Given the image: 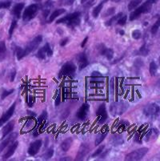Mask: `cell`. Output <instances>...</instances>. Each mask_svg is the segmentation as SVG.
<instances>
[{"label": "cell", "mask_w": 160, "mask_h": 161, "mask_svg": "<svg viewBox=\"0 0 160 161\" xmlns=\"http://www.w3.org/2000/svg\"><path fill=\"white\" fill-rule=\"evenodd\" d=\"M15 75H16L15 70H13L12 72H11V82H13L14 80V78H15Z\"/></svg>", "instance_id": "cell-45"}, {"label": "cell", "mask_w": 160, "mask_h": 161, "mask_svg": "<svg viewBox=\"0 0 160 161\" xmlns=\"http://www.w3.org/2000/svg\"><path fill=\"white\" fill-rule=\"evenodd\" d=\"M76 71V66L73 63L67 62L63 65L61 70L58 72V78H63L66 76H70L74 74Z\"/></svg>", "instance_id": "cell-5"}, {"label": "cell", "mask_w": 160, "mask_h": 161, "mask_svg": "<svg viewBox=\"0 0 160 161\" xmlns=\"http://www.w3.org/2000/svg\"><path fill=\"white\" fill-rule=\"evenodd\" d=\"M121 16H123V13H122V12L119 13V14H117L116 15L113 16L112 18L108 20V21L106 22L105 25H106V26H107V27H110V26H111V25H112L113 23H115V22H116L117 20H118L119 19L120 17H121Z\"/></svg>", "instance_id": "cell-24"}, {"label": "cell", "mask_w": 160, "mask_h": 161, "mask_svg": "<svg viewBox=\"0 0 160 161\" xmlns=\"http://www.w3.org/2000/svg\"><path fill=\"white\" fill-rule=\"evenodd\" d=\"M73 143L72 138H67L64 140L61 143V148L63 152H67L71 147V144Z\"/></svg>", "instance_id": "cell-21"}, {"label": "cell", "mask_w": 160, "mask_h": 161, "mask_svg": "<svg viewBox=\"0 0 160 161\" xmlns=\"http://www.w3.org/2000/svg\"><path fill=\"white\" fill-rule=\"evenodd\" d=\"M139 53H140L142 55H143V56H146V55H148L149 50H148L147 47H146V44H143V46L141 47L140 49H139Z\"/></svg>", "instance_id": "cell-31"}, {"label": "cell", "mask_w": 160, "mask_h": 161, "mask_svg": "<svg viewBox=\"0 0 160 161\" xmlns=\"http://www.w3.org/2000/svg\"><path fill=\"white\" fill-rule=\"evenodd\" d=\"M76 58H77L78 63H79V71L84 69L85 67H86V66H88V64H89L87 56H86V53H84V52H82V53L79 54Z\"/></svg>", "instance_id": "cell-15"}, {"label": "cell", "mask_w": 160, "mask_h": 161, "mask_svg": "<svg viewBox=\"0 0 160 161\" xmlns=\"http://www.w3.org/2000/svg\"><path fill=\"white\" fill-rule=\"evenodd\" d=\"M35 2H39V1H41V0H35Z\"/></svg>", "instance_id": "cell-51"}, {"label": "cell", "mask_w": 160, "mask_h": 161, "mask_svg": "<svg viewBox=\"0 0 160 161\" xmlns=\"http://www.w3.org/2000/svg\"><path fill=\"white\" fill-rule=\"evenodd\" d=\"M143 113L146 116L149 117V118H156L159 114V106L155 103H149V104L146 105V107L143 109Z\"/></svg>", "instance_id": "cell-6"}, {"label": "cell", "mask_w": 160, "mask_h": 161, "mask_svg": "<svg viewBox=\"0 0 160 161\" xmlns=\"http://www.w3.org/2000/svg\"><path fill=\"white\" fill-rule=\"evenodd\" d=\"M14 121H10L7 124V125H5L3 127L2 130V132H3V136H2V140H3L7 136H8L11 131L14 130Z\"/></svg>", "instance_id": "cell-18"}, {"label": "cell", "mask_w": 160, "mask_h": 161, "mask_svg": "<svg viewBox=\"0 0 160 161\" xmlns=\"http://www.w3.org/2000/svg\"><path fill=\"white\" fill-rule=\"evenodd\" d=\"M66 10L63 9V8H61V9H57V10H55V11H53L52 13L51 14V15H50V18H49V20H48V23H51V22H53L54 20L56 18H58V16H60L61 14H63V13H65Z\"/></svg>", "instance_id": "cell-20"}, {"label": "cell", "mask_w": 160, "mask_h": 161, "mask_svg": "<svg viewBox=\"0 0 160 161\" xmlns=\"http://www.w3.org/2000/svg\"><path fill=\"white\" fill-rule=\"evenodd\" d=\"M91 77L96 80V79H102L103 78V75H102L100 72H99V71H93V72L91 73Z\"/></svg>", "instance_id": "cell-39"}, {"label": "cell", "mask_w": 160, "mask_h": 161, "mask_svg": "<svg viewBox=\"0 0 160 161\" xmlns=\"http://www.w3.org/2000/svg\"><path fill=\"white\" fill-rule=\"evenodd\" d=\"M159 26H160V19H158L156 21V23L152 26V29H151V31H152V34L153 35H155V34L158 32V28H159Z\"/></svg>", "instance_id": "cell-30"}, {"label": "cell", "mask_w": 160, "mask_h": 161, "mask_svg": "<svg viewBox=\"0 0 160 161\" xmlns=\"http://www.w3.org/2000/svg\"><path fill=\"white\" fill-rule=\"evenodd\" d=\"M89 151H90V147L87 143H83L79 147V150L76 156V160H82L89 152Z\"/></svg>", "instance_id": "cell-16"}, {"label": "cell", "mask_w": 160, "mask_h": 161, "mask_svg": "<svg viewBox=\"0 0 160 161\" xmlns=\"http://www.w3.org/2000/svg\"><path fill=\"white\" fill-rule=\"evenodd\" d=\"M104 148H105V146H104V145L100 146V147H99V148L97 149V150L95 151V152H94L93 154H92V157H96V156H99V155H100L101 153H102V152H103Z\"/></svg>", "instance_id": "cell-38"}, {"label": "cell", "mask_w": 160, "mask_h": 161, "mask_svg": "<svg viewBox=\"0 0 160 161\" xmlns=\"http://www.w3.org/2000/svg\"><path fill=\"white\" fill-rule=\"evenodd\" d=\"M16 56H17L18 60H20L24 57V54H23V48L17 47L16 49Z\"/></svg>", "instance_id": "cell-32"}, {"label": "cell", "mask_w": 160, "mask_h": 161, "mask_svg": "<svg viewBox=\"0 0 160 161\" xmlns=\"http://www.w3.org/2000/svg\"><path fill=\"white\" fill-rule=\"evenodd\" d=\"M7 52V47L4 41L0 42V58H3L5 56V54Z\"/></svg>", "instance_id": "cell-29"}, {"label": "cell", "mask_w": 160, "mask_h": 161, "mask_svg": "<svg viewBox=\"0 0 160 161\" xmlns=\"http://www.w3.org/2000/svg\"><path fill=\"white\" fill-rule=\"evenodd\" d=\"M157 0H146L144 3H143L140 7H137L134 11H132L131 14H130V21H133L135 19H137L141 14H145V13H148L151 11L152 8V5L156 3Z\"/></svg>", "instance_id": "cell-1"}, {"label": "cell", "mask_w": 160, "mask_h": 161, "mask_svg": "<svg viewBox=\"0 0 160 161\" xmlns=\"http://www.w3.org/2000/svg\"><path fill=\"white\" fill-rule=\"evenodd\" d=\"M107 135H108V131H105L104 132H101L100 134H99L97 136L96 139H95V146L97 145H99L104 140V139L106 138L107 136Z\"/></svg>", "instance_id": "cell-23"}, {"label": "cell", "mask_w": 160, "mask_h": 161, "mask_svg": "<svg viewBox=\"0 0 160 161\" xmlns=\"http://www.w3.org/2000/svg\"><path fill=\"white\" fill-rule=\"evenodd\" d=\"M24 7H25V4L23 3H17L16 5H14V7H13L11 13L15 16L16 18L19 19L20 16H21V12L23 10V8H24Z\"/></svg>", "instance_id": "cell-19"}, {"label": "cell", "mask_w": 160, "mask_h": 161, "mask_svg": "<svg viewBox=\"0 0 160 161\" xmlns=\"http://www.w3.org/2000/svg\"><path fill=\"white\" fill-rule=\"evenodd\" d=\"M53 155H54V149L50 148L49 150L47 151L46 153L44 154L43 158L45 159H51V157H52Z\"/></svg>", "instance_id": "cell-36"}, {"label": "cell", "mask_w": 160, "mask_h": 161, "mask_svg": "<svg viewBox=\"0 0 160 161\" xmlns=\"http://www.w3.org/2000/svg\"><path fill=\"white\" fill-rule=\"evenodd\" d=\"M42 41V36H38L30 42L28 44L26 45V47L23 49V54H24V57L28 55L29 54L31 53L32 52H34L35 50H36L38 48V47L39 46Z\"/></svg>", "instance_id": "cell-7"}, {"label": "cell", "mask_w": 160, "mask_h": 161, "mask_svg": "<svg viewBox=\"0 0 160 161\" xmlns=\"http://www.w3.org/2000/svg\"><path fill=\"white\" fill-rule=\"evenodd\" d=\"M107 1H108V0H103V1H102L99 5L96 6V7L94 8L93 11H92V15H93L94 18H97V17L99 16V14H100L101 11L102 10V7H103L104 3H105Z\"/></svg>", "instance_id": "cell-22"}, {"label": "cell", "mask_w": 160, "mask_h": 161, "mask_svg": "<svg viewBox=\"0 0 160 161\" xmlns=\"http://www.w3.org/2000/svg\"><path fill=\"white\" fill-rule=\"evenodd\" d=\"M15 106H16V103H14L11 107H10V108H9V109L7 110V112H6L5 113L2 115V117L0 118V126H2L3 124H5V123H7V121H8L10 119H11V117L12 116L13 114H14V110H15Z\"/></svg>", "instance_id": "cell-11"}, {"label": "cell", "mask_w": 160, "mask_h": 161, "mask_svg": "<svg viewBox=\"0 0 160 161\" xmlns=\"http://www.w3.org/2000/svg\"><path fill=\"white\" fill-rule=\"evenodd\" d=\"M155 134L158 135V131L156 128H152V129L149 130L147 131V133H146V136H145V140L146 141H150L151 139L152 138V136H153V135L155 136Z\"/></svg>", "instance_id": "cell-25"}, {"label": "cell", "mask_w": 160, "mask_h": 161, "mask_svg": "<svg viewBox=\"0 0 160 161\" xmlns=\"http://www.w3.org/2000/svg\"><path fill=\"white\" fill-rule=\"evenodd\" d=\"M42 143L41 140H35V142H33V143L30 145V147H29L28 151H27L28 154L30 155V156H35V155L39 152V151L40 150L41 147H42Z\"/></svg>", "instance_id": "cell-12"}, {"label": "cell", "mask_w": 160, "mask_h": 161, "mask_svg": "<svg viewBox=\"0 0 160 161\" xmlns=\"http://www.w3.org/2000/svg\"><path fill=\"white\" fill-rule=\"evenodd\" d=\"M134 140L135 142H137V143H142V140H141L140 138V135H139V132H136Z\"/></svg>", "instance_id": "cell-43"}, {"label": "cell", "mask_w": 160, "mask_h": 161, "mask_svg": "<svg viewBox=\"0 0 160 161\" xmlns=\"http://www.w3.org/2000/svg\"><path fill=\"white\" fill-rule=\"evenodd\" d=\"M86 1H87V0H81V3H85L86 2Z\"/></svg>", "instance_id": "cell-50"}, {"label": "cell", "mask_w": 160, "mask_h": 161, "mask_svg": "<svg viewBox=\"0 0 160 161\" xmlns=\"http://www.w3.org/2000/svg\"><path fill=\"white\" fill-rule=\"evenodd\" d=\"M18 146H19V142H13L11 144V146L8 147V149H7V151L6 152L5 154L3 156V159H8V158L11 157V156H12L13 154L14 153V152H15V150L17 149Z\"/></svg>", "instance_id": "cell-17"}, {"label": "cell", "mask_w": 160, "mask_h": 161, "mask_svg": "<svg viewBox=\"0 0 160 161\" xmlns=\"http://www.w3.org/2000/svg\"><path fill=\"white\" fill-rule=\"evenodd\" d=\"M16 27H17V21L15 19H14L12 21V23H11L10 29H9V36H10V37H11V36L13 35V32H14Z\"/></svg>", "instance_id": "cell-33"}, {"label": "cell", "mask_w": 160, "mask_h": 161, "mask_svg": "<svg viewBox=\"0 0 160 161\" xmlns=\"http://www.w3.org/2000/svg\"><path fill=\"white\" fill-rule=\"evenodd\" d=\"M119 34L121 35V36H123V35L125 34V32H124V31L122 30V31H119Z\"/></svg>", "instance_id": "cell-49"}, {"label": "cell", "mask_w": 160, "mask_h": 161, "mask_svg": "<svg viewBox=\"0 0 160 161\" xmlns=\"http://www.w3.org/2000/svg\"><path fill=\"white\" fill-rule=\"evenodd\" d=\"M80 16H81V13L77 11V12L71 13V14H67V16H64L63 18L59 19L56 21L57 24L59 23H67L68 27H71V28H74L75 27L79 26L80 24Z\"/></svg>", "instance_id": "cell-2"}, {"label": "cell", "mask_w": 160, "mask_h": 161, "mask_svg": "<svg viewBox=\"0 0 160 161\" xmlns=\"http://www.w3.org/2000/svg\"><path fill=\"white\" fill-rule=\"evenodd\" d=\"M150 74H151V75L152 76H154L155 75V74L157 73V71H158V66H157V64H155L154 61H152L151 64H150Z\"/></svg>", "instance_id": "cell-28"}, {"label": "cell", "mask_w": 160, "mask_h": 161, "mask_svg": "<svg viewBox=\"0 0 160 161\" xmlns=\"http://www.w3.org/2000/svg\"><path fill=\"white\" fill-rule=\"evenodd\" d=\"M89 109H90V105H89V103H83L81 106V108L78 110L77 113H76V117L78 119H81V120H83L84 119H86Z\"/></svg>", "instance_id": "cell-13"}, {"label": "cell", "mask_w": 160, "mask_h": 161, "mask_svg": "<svg viewBox=\"0 0 160 161\" xmlns=\"http://www.w3.org/2000/svg\"><path fill=\"white\" fill-rule=\"evenodd\" d=\"M68 42H69V38H65V39H63V40H61V42H60V46L61 47L66 46Z\"/></svg>", "instance_id": "cell-44"}, {"label": "cell", "mask_w": 160, "mask_h": 161, "mask_svg": "<svg viewBox=\"0 0 160 161\" xmlns=\"http://www.w3.org/2000/svg\"><path fill=\"white\" fill-rule=\"evenodd\" d=\"M114 10H115V8H114V7H112V8H110V9H108V11H106L105 14H104V17H107V16H110V15H111V14H114Z\"/></svg>", "instance_id": "cell-41"}, {"label": "cell", "mask_w": 160, "mask_h": 161, "mask_svg": "<svg viewBox=\"0 0 160 161\" xmlns=\"http://www.w3.org/2000/svg\"><path fill=\"white\" fill-rule=\"evenodd\" d=\"M143 0H131L128 5V9L130 11H132V10H135V8H137L138 6L142 3Z\"/></svg>", "instance_id": "cell-27"}, {"label": "cell", "mask_w": 160, "mask_h": 161, "mask_svg": "<svg viewBox=\"0 0 160 161\" xmlns=\"http://www.w3.org/2000/svg\"><path fill=\"white\" fill-rule=\"evenodd\" d=\"M74 0H62V3L66 6H70L74 3Z\"/></svg>", "instance_id": "cell-42"}, {"label": "cell", "mask_w": 160, "mask_h": 161, "mask_svg": "<svg viewBox=\"0 0 160 161\" xmlns=\"http://www.w3.org/2000/svg\"><path fill=\"white\" fill-rule=\"evenodd\" d=\"M96 115L99 117V121L98 122L100 124H104L106 120L108 119V112H107V109H106L105 103H102V104L99 105V107L96 111Z\"/></svg>", "instance_id": "cell-8"}, {"label": "cell", "mask_w": 160, "mask_h": 161, "mask_svg": "<svg viewBox=\"0 0 160 161\" xmlns=\"http://www.w3.org/2000/svg\"><path fill=\"white\" fill-rule=\"evenodd\" d=\"M149 151L147 147H142V148H139L135 151H133L130 153H129L125 158V160L128 161H136L140 160L143 159Z\"/></svg>", "instance_id": "cell-3"}, {"label": "cell", "mask_w": 160, "mask_h": 161, "mask_svg": "<svg viewBox=\"0 0 160 161\" xmlns=\"http://www.w3.org/2000/svg\"><path fill=\"white\" fill-rule=\"evenodd\" d=\"M127 15H123L121 16L118 20H117V23H118L119 25L120 26H124L127 23Z\"/></svg>", "instance_id": "cell-37"}, {"label": "cell", "mask_w": 160, "mask_h": 161, "mask_svg": "<svg viewBox=\"0 0 160 161\" xmlns=\"http://www.w3.org/2000/svg\"><path fill=\"white\" fill-rule=\"evenodd\" d=\"M13 92H14V89H11V90H10V91H4V92L2 93L1 99H4L6 97H7L8 96H10L11 93H13Z\"/></svg>", "instance_id": "cell-40"}, {"label": "cell", "mask_w": 160, "mask_h": 161, "mask_svg": "<svg viewBox=\"0 0 160 161\" xmlns=\"http://www.w3.org/2000/svg\"><path fill=\"white\" fill-rule=\"evenodd\" d=\"M70 158H62V159H60V160H70Z\"/></svg>", "instance_id": "cell-48"}, {"label": "cell", "mask_w": 160, "mask_h": 161, "mask_svg": "<svg viewBox=\"0 0 160 161\" xmlns=\"http://www.w3.org/2000/svg\"><path fill=\"white\" fill-rule=\"evenodd\" d=\"M47 118V113L46 111H44V112L39 115V119H38V124H37V127H36V129H38L39 127H40L41 124H42L44 121H46Z\"/></svg>", "instance_id": "cell-26"}, {"label": "cell", "mask_w": 160, "mask_h": 161, "mask_svg": "<svg viewBox=\"0 0 160 161\" xmlns=\"http://www.w3.org/2000/svg\"><path fill=\"white\" fill-rule=\"evenodd\" d=\"M18 137V133H11V135H9L7 138L3 139V141L0 143V152H2L5 147H7L9 144L12 143L14 140H16V138Z\"/></svg>", "instance_id": "cell-14"}, {"label": "cell", "mask_w": 160, "mask_h": 161, "mask_svg": "<svg viewBox=\"0 0 160 161\" xmlns=\"http://www.w3.org/2000/svg\"><path fill=\"white\" fill-rule=\"evenodd\" d=\"M132 38L134 39H139L142 37V33L139 30H134L131 33Z\"/></svg>", "instance_id": "cell-34"}, {"label": "cell", "mask_w": 160, "mask_h": 161, "mask_svg": "<svg viewBox=\"0 0 160 161\" xmlns=\"http://www.w3.org/2000/svg\"><path fill=\"white\" fill-rule=\"evenodd\" d=\"M87 40H88V37L87 36H86V38H85L84 39H83V42H82V43H81V47H85V45H86V42H87Z\"/></svg>", "instance_id": "cell-46"}, {"label": "cell", "mask_w": 160, "mask_h": 161, "mask_svg": "<svg viewBox=\"0 0 160 161\" xmlns=\"http://www.w3.org/2000/svg\"><path fill=\"white\" fill-rule=\"evenodd\" d=\"M53 55V52L51 50V46H50L49 43H46L42 47H41L40 49L38 51L37 55L36 56L39 58V59H45L46 58V55L48 56H51Z\"/></svg>", "instance_id": "cell-9"}, {"label": "cell", "mask_w": 160, "mask_h": 161, "mask_svg": "<svg viewBox=\"0 0 160 161\" xmlns=\"http://www.w3.org/2000/svg\"><path fill=\"white\" fill-rule=\"evenodd\" d=\"M98 50L101 55H103L108 60H111L114 57V51L111 48H108L104 44H100L98 46Z\"/></svg>", "instance_id": "cell-10"}, {"label": "cell", "mask_w": 160, "mask_h": 161, "mask_svg": "<svg viewBox=\"0 0 160 161\" xmlns=\"http://www.w3.org/2000/svg\"><path fill=\"white\" fill-rule=\"evenodd\" d=\"M60 103V94L58 95V96H57L56 98V100H55V105H58Z\"/></svg>", "instance_id": "cell-47"}, {"label": "cell", "mask_w": 160, "mask_h": 161, "mask_svg": "<svg viewBox=\"0 0 160 161\" xmlns=\"http://www.w3.org/2000/svg\"><path fill=\"white\" fill-rule=\"evenodd\" d=\"M11 1H3L0 2V9H7L11 7Z\"/></svg>", "instance_id": "cell-35"}, {"label": "cell", "mask_w": 160, "mask_h": 161, "mask_svg": "<svg viewBox=\"0 0 160 161\" xmlns=\"http://www.w3.org/2000/svg\"><path fill=\"white\" fill-rule=\"evenodd\" d=\"M39 7L38 4H32V5L28 6L25 9L24 12L23 14V19L25 22H28L31 20L35 17L39 11Z\"/></svg>", "instance_id": "cell-4"}]
</instances>
